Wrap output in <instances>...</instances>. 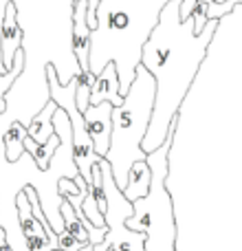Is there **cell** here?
<instances>
[{
	"label": "cell",
	"mask_w": 242,
	"mask_h": 251,
	"mask_svg": "<svg viewBox=\"0 0 242 251\" xmlns=\"http://www.w3.org/2000/svg\"><path fill=\"white\" fill-rule=\"evenodd\" d=\"M181 2L172 0L165 4L141 53V66H145L156 84L154 113L141 146L145 154L159 150L169 134L176 132L181 106L220 26V20H209L203 33H196L192 18L187 22L181 20Z\"/></svg>",
	"instance_id": "6da1fadb"
},
{
	"label": "cell",
	"mask_w": 242,
	"mask_h": 251,
	"mask_svg": "<svg viewBox=\"0 0 242 251\" xmlns=\"http://www.w3.org/2000/svg\"><path fill=\"white\" fill-rule=\"evenodd\" d=\"M168 2L172 0H101L97 9V29L91 33V75L99 77L106 66L115 64L121 97L128 95L141 64L143 47Z\"/></svg>",
	"instance_id": "7a4b0ae2"
},
{
	"label": "cell",
	"mask_w": 242,
	"mask_h": 251,
	"mask_svg": "<svg viewBox=\"0 0 242 251\" xmlns=\"http://www.w3.org/2000/svg\"><path fill=\"white\" fill-rule=\"evenodd\" d=\"M154 101V77L147 73L145 66L139 64L137 77L128 95L123 97V104L113 108V137H110V150L106 154V161L113 168L115 183L121 192L128 185V174L132 165L139 161H147V154L141 146L152 122Z\"/></svg>",
	"instance_id": "3957f363"
},
{
	"label": "cell",
	"mask_w": 242,
	"mask_h": 251,
	"mask_svg": "<svg viewBox=\"0 0 242 251\" xmlns=\"http://www.w3.org/2000/svg\"><path fill=\"white\" fill-rule=\"evenodd\" d=\"M174 134L168 141L147 154V165L152 170V185L145 199L132 203L134 214L125 221V227L137 234H145V251H176V221H174V205L168 190L169 172V150H172Z\"/></svg>",
	"instance_id": "277c9868"
},
{
	"label": "cell",
	"mask_w": 242,
	"mask_h": 251,
	"mask_svg": "<svg viewBox=\"0 0 242 251\" xmlns=\"http://www.w3.org/2000/svg\"><path fill=\"white\" fill-rule=\"evenodd\" d=\"M101 165V176H104V185H101V199H99V209L104 214L108 234L106 240L95 247V251H145V234H137L125 227V221L134 214V207L123 192L117 187L113 176V168L106 159L99 161Z\"/></svg>",
	"instance_id": "5b68a950"
},
{
	"label": "cell",
	"mask_w": 242,
	"mask_h": 251,
	"mask_svg": "<svg viewBox=\"0 0 242 251\" xmlns=\"http://www.w3.org/2000/svg\"><path fill=\"white\" fill-rule=\"evenodd\" d=\"M91 33L93 29L88 26V0H77L73 2V51L79 64V84H95V75H91L88 66V55H91Z\"/></svg>",
	"instance_id": "8992f818"
},
{
	"label": "cell",
	"mask_w": 242,
	"mask_h": 251,
	"mask_svg": "<svg viewBox=\"0 0 242 251\" xmlns=\"http://www.w3.org/2000/svg\"><path fill=\"white\" fill-rule=\"evenodd\" d=\"M24 42V31L18 25V9L13 0H7L2 13V26H0V66L2 73H11L16 66V55Z\"/></svg>",
	"instance_id": "52a82bcc"
},
{
	"label": "cell",
	"mask_w": 242,
	"mask_h": 251,
	"mask_svg": "<svg viewBox=\"0 0 242 251\" xmlns=\"http://www.w3.org/2000/svg\"><path fill=\"white\" fill-rule=\"evenodd\" d=\"M113 104H99V106H88L84 113V122H86V130L91 134L93 143H95L97 156L106 159L110 150V137H113Z\"/></svg>",
	"instance_id": "ba28073f"
},
{
	"label": "cell",
	"mask_w": 242,
	"mask_h": 251,
	"mask_svg": "<svg viewBox=\"0 0 242 251\" xmlns=\"http://www.w3.org/2000/svg\"><path fill=\"white\" fill-rule=\"evenodd\" d=\"M16 209H18L20 229L26 238V247H29V251H55L51 245V240H48L47 231H44L42 223H40L38 218L33 216V212H31V203H29V199H26L24 190L18 192Z\"/></svg>",
	"instance_id": "9c48e42d"
},
{
	"label": "cell",
	"mask_w": 242,
	"mask_h": 251,
	"mask_svg": "<svg viewBox=\"0 0 242 251\" xmlns=\"http://www.w3.org/2000/svg\"><path fill=\"white\" fill-rule=\"evenodd\" d=\"M91 104L93 106L113 104L115 108L123 104L121 82H119V73H117V66L115 64H108L99 73V77L95 79V84H93V88H91Z\"/></svg>",
	"instance_id": "30bf717a"
},
{
	"label": "cell",
	"mask_w": 242,
	"mask_h": 251,
	"mask_svg": "<svg viewBox=\"0 0 242 251\" xmlns=\"http://www.w3.org/2000/svg\"><path fill=\"white\" fill-rule=\"evenodd\" d=\"M150 185H152L150 165H147V161H139V163L132 165V170H130V174H128V185H125V190H123V196L130 203H137V201L147 196Z\"/></svg>",
	"instance_id": "8fae6325"
},
{
	"label": "cell",
	"mask_w": 242,
	"mask_h": 251,
	"mask_svg": "<svg viewBox=\"0 0 242 251\" xmlns=\"http://www.w3.org/2000/svg\"><path fill=\"white\" fill-rule=\"evenodd\" d=\"M57 108H60V106H57L55 101L48 100L47 104L42 106V110L31 119L29 137L33 139L35 143H40V146H47V143L51 141V137L55 134V130H53V115L57 113Z\"/></svg>",
	"instance_id": "7c38bea8"
},
{
	"label": "cell",
	"mask_w": 242,
	"mask_h": 251,
	"mask_svg": "<svg viewBox=\"0 0 242 251\" xmlns=\"http://www.w3.org/2000/svg\"><path fill=\"white\" fill-rule=\"evenodd\" d=\"M29 137V126H24L22 122L13 119L11 126L7 128L2 141H4V159L9 163L20 161V156L24 154V139Z\"/></svg>",
	"instance_id": "4fadbf2b"
},
{
	"label": "cell",
	"mask_w": 242,
	"mask_h": 251,
	"mask_svg": "<svg viewBox=\"0 0 242 251\" xmlns=\"http://www.w3.org/2000/svg\"><path fill=\"white\" fill-rule=\"evenodd\" d=\"M60 146H62V139L57 137V134H53L51 141H48L47 146H40V143H35L31 137L24 139V152L31 156V159H33V163L38 165L40 172H48L51 159H53V154L60 150Z\"/></svg>",
	"instance_id": "5bb4252c"
},
{
	"label": "cell",
	"mask_w": 242,
	"mask_h": 251,
	"mask_svg": "<svg viewBox=\"0 0 242 251\" xmlns=\"http://www.w3.org/2000/svg\"><path fill=\"white\" fill-rule=\"evenodd\" d=\"M60 214H62V221H64V229L69 231L73 238H77L82 245H91V236H88L86 227L82 225V218L77 216V212L73 209V205L69 201H62L60 205Z\"/></svg>",
	"instance_id": "9a60e30c"
},
{
	"label": "cell",
	"mask_w": 242,
	"mask_h": 251,
	"mask_svg": "<svg viewBox=\"0 0 242 251\" xmlns=\"http://www.w3.org/2000/svg\"><path fill=\"white\" fill-rule=\"evenodd\" d=\"M24 64H26V51L20 49L18 55H16V66H13L11 73H0V115H4V110H7V101H4V97H7V93L11 91V86L16 84V79L22 75Z\"/></svg>",
	"instance_id": "2e32d148"
},
{
	"label": "cell",
	"mask_w": 242,
	"mask_h": 251,
	"mask_svg": "<svg viewBox=\"0 0 242 251\" xmlns=\"http://www.w3.org/2000/svg\"><path fill=\"white\" fill-rule=\"evenodd\" d=\"M57 196L64 199V196H88V194L79 190L71 176H64V178H57Z\"/></svg>",
	"instance_id": "e0dca14e"
},
{
	"label": "cell",
	"mask_w": 242,
	"mask_h": 251,
	"mask_svg": "<svg viewBox=\"0 0 242 251\" xmlns=\"http://www.w3.org/2000/svg\"><path fill=\"white\" fill-rule=\"evenodd\" d=\"M82 247H86V245H82L77 238H73L69 231L57 234V251H79Z\"/></svg>",
	"instance_id": "ac0fdd59"
},
{
	"label": "cell",
	"mask_w": 242,
	"mask_h": 251,
	"mask_svg": "<svg viewBox=\"0 0 242 251\" xmlns=\"http://www.w3.org/2000/svg\"><path fill=\"white\" fill-rule=\"evenodd\" d=\"M91 84H79L77 82V95H75V100H77V108L79 113H86L88 106H91Z\"/></svg>",
	"instance_id": "d6986e66"
},
{
	"label": "cell",
	"mask_w": 242,
	"mask_h": 251,
	"mask_svg": "<svg viewBox=\"0 0 242 251\" xmlns=\"http://www.w3.org/2000/svg\"><path fill=\"white\" fill-rule=\"evenodd\" d=\"M73 2H77V0H73ZM99 2L101 0H88V26L93 31L97 29V9H99Z\"/></svg>",
	"instance_id": "ffe728a7"
},
{
	"label": "cell",
	"mask_w": 242,
	"mask_h": 251,
	"mask_svg": "<svg viewBox=\"0 0 242 251\" xmlns=\"http://www.w3.org/2000/svg\"><path fill=\"white\" fill-rule=\"evenodd\" d=\"M0 251H13L11 245H9V240H7V231H4V227H0Z\"/></svg>",
	"instance_id": "44dd1931"
},
{
	"label": "cell",
	"mask_w": 242,
	"mask_h": 251,
	"mask_svg": "<svg viewBox=\"0 0 242 251\" xmlns=\"http://www.w3.org/2000/svg\"><path fill=\"white\" fill-rule=\"evenodd\" d=\"M79 251H95V247H93V245H86V247H82Z\"/></svg>",
	"instance_id": "7402d4cb"
},
{
	"label": "cell",
	"mask_w": 242,
	"mask_h": 251,
	"mask_svg": "<svg viewBox=\"0 0 242 251\" xmlns=\"http://www.w3.org/2000/svg\"><path fill=\"white\" fill-rule=\"evenodd\" d=\"M198 2H214V0H198Z\"/></svg>",
	"instance_id": "603a6c76"
}]
</instances>
